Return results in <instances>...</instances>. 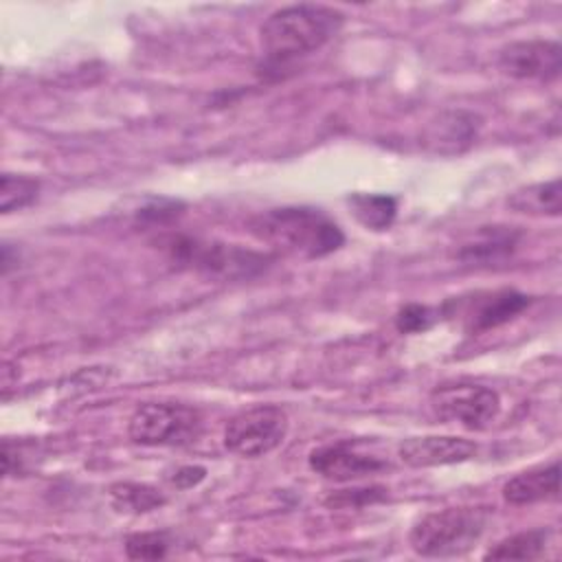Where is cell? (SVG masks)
Here are the masks:
<instances>
[{"label": "cell", "instance_id": "14", "mask_svg": "<svg viewBox=\"0 0 562 562\" xmlns=\"http://www.w3.org/2000/svg\"><path fill=\"white\" fill-rule=\"evenodd\" d=\"M560 496V461L538 465L512 476L503 485V498L509 505H531L540 501H555Z\"/></svg>", "mask_w": 562, "mask_h": 562}, {"label": "cell", "instance_id": "19", "mask_svg": "<svg viewBox=\"0 0 562 562\" xmlns=\"http://www.w3.org/2000/svg\"><path fill=\"white\" fill-rule=\"evenodd\" d=\"M40 193V182L31 176L22 173H2V184H0V211L13 213L20 211L37 200Z\"/></svg>", "mask_w": 562, "mask_h": 562}, {"label": "cell", "instance_id": "8", "mask_svg": "<svg viewBox=\"0 0 562 562\" xmlns=\"http://www.w3.org/2000/svg\"><path fill=\"white\" fill-rule=\"evenodd\" d=\"M310 468L329 481H353L362 476H373L391 468V463L364 450L358 441H338L314 448L310 452Z\"/></svg>", "mask_w": 562, "mask_h": 562}, {"label": "cell", "instance_id": "4", "mask_svg": "<svg viewBox=\"0 0 562 562\" xmlns=\"http://www.w3.org/2000/svg\"><path fill=\"white\" fill-rule=\"evenodd\" d=\"M167 255L178 266L193 268L209 277L222 279H248L261 272L268 266V255L255 252L248 248H239L233 244L204 241L184 235H171L165 241Z\"/></svg>", "mask_w": 562, "mask_h": 562}, {"label": "cell", "instance_id": "22", "mask_svg": "<svg viewBox=\"0 0 562 562\" xmlns=\"http://www.w3.org/2000/svg\"><path fill=\"white\" fill-rule=\"evenodd\" d=\"M437 316H439V310H432L422 303H408L397 312L395 327L402 334H419V331H426L428 327H432Z\"/></svg>", "mask_w": 562, "mask_h": 562}, {"label": "cell", "instance_id": "16", "mask_svg": "<svg viewBox=\"0 0 562 562\" xmlns=\"http://www.w3.org/2000/svg\"><path fill=\"white\" fill-rule=\"evenodd\" d=\"M351 215L369 231H386L397 215V200L386 193H351Z\"/></svg>", "mask_w": 562, "mask_h": 562}, {"label": "cell", "instance_id": "9", "mask_svg": "<svg viewBox=\"0 0 562 562\" xmlns=\"http://www.w3.org/2000/svg\"><path fill=\"white\" fill-rule=\"evenodd\" d=\"M498 68L514 79L553 81L562 70V48L553 40H520L498 50Z\"/></svg>", "mask_w": 562, "mask_h": 562}, {"label": "cell", "instance_id": "3", "mask_svg": "<svg viewBox=\"0 0 562 562\" xmlns=\"http://www.w3.org/2000/svg\"><path fill=\"white\" fill-rule=\"evenodd\" d=\"M490 520L485 507H446L422 516L408 542L424 558H454L468 553L483 536Z\"/></svg>", "mask_w": 562, "mask_h": 562}, {"label": "cell", "instance_id": "6", "mask_svg": "<svg viewBox=\"0 0 562 562\" xmlns=\"http://www.w3.org/2000/svg\"><path fill=\"white\" fill-rule=\"evenodd\" d=\"M288 428V413L281 406L259 404L228 419L224 428V446L237 457L257 459L279 448Z\"/></svg>", "mask_w": 562, "mask_h": 562}, {"label": "cell", "instance_id": "24", "mask_svg": "<svg viewBox=\"0 0 562 562\" xmlns=\"http://www.w3.org/2000/svg\"><path fill=\"white\" fill-rule=\"evenodd\" d=\"M204 476H206V470L202 465H184V468L176 470V474L171 476V483L180 490H189V487L198 485Z\"/></svg>", "mask_w": 562, "mask_h": 562}, {"label": "cell", "instance_id": "18", "mask_svg": "<svg viewBox=\"0 0 562 562\" xmlns=\"http://www.w3.org/2000/svg\"><path fill=\"white\" fill-rule=\"evenodd\" d=\"M549 536H551L549 529L520 531L494 544L483 558L485 560H536L544 555Z\"/></svg>", "mask_w": 562, "mask_h": 562}, {"label": "cell", "instance_id": "5", "mask_svg": "<svg viewBox=\"0 0 562 562\" xmlns=\"http://www.w3.org/2000/svg\"><path fill=\"white\" fill-rule=\"evenodd\" d=\"M202 428L198 408L178 402H145L127 422V435L140 446H184Z\"/></svg>", "mask_w": 562, "mask_h": 562}, {"label": "cell", "instance_id": "23", "mask_svg": "<svg viewBox=\"0 0 562 562\" xmlns=\"http://www.w3.org/2000/svg\"><path fill=\"white\" fill-rule=\"evenodd\" d=\"M182 213V202L171 198H149L136 209V220L147 224H167Z\"/></svg>", "mask_w": 562, "mask_h": 562}, {"label": "cell", "instance_id": "12", "mask_svg": "<svg viewBox=\"0 0 562 562\" xmlns=\"http://www.w3.org/2000/svg\"><path fill=\"white\" fill-rule=\"evenodd\" d=\"M529 303L531 299L527 294L509 288L479 294L472 307H468L465 312V329L470 334H481L501 327L509 323L514 316H518Z\"/></svg>", "mask_w": 562, "mask_h": 562}, {"label": "cell", "instance_id": "20", "mask_svg": "<svg viewBox=\"0 0 562 562\" xmlns=\"http://www.w3.org/2000/svg\"><path fill=\"white\" fill-rule=\"evenodd\" d=\"M389 496L384 485H369V487H353V490H336L325 496V505L331 509H358L364 505L380 503Z\"/></svg>", "mask_w": 562, "mask_h": 562}, {"label": "cell", "instance_id": "17", "mask_svg": "<svg viewBox=\"0 0 562 562\" xmlns=\"http://www.w3.org/2000/svg\"><path fill=\"white\" fill-rule=\"evenodd\" d=\"M110 503L121 514H147L167 503L160 490L147 483H114L110 485Z\"/></svg>", "mask_w": 562, "mask_h": 562}, {"label": "cell", "instance_id": "13", "mask_svg": "<svg viewBox=\"0 0 562 562\" xmlns=\"http://www.w3.org/2000/svg\"><path fill=\"white\" fill-rule=\"evenodd\" d=\"M520 241V231L514 226H481L461 248L457 259L468 266H490L507 259Z\"/></svg>", "mask_w": 562, "mask_h": 562}, {"label": "cell", "instance_id": "10", "mask_svg": "<svg viewBox=\"0 0 562 562\" xmlns=\"http://www.w3.org/2000/svg\"><path fill=\"white\" fill-rule=\"evenodd\" d=\"M476 443L452 435H424L408 437L397 446V457L411 468L454 465L476 454Z\"/></svg>", "mask_w": 562, "mask_h": 562}, {"label": "cell", "instance_id": "21", "mask_svg": "<svg viewBox=\"0 0 562 562\" xmlns=\"http://www.w3.org/2000/svg\"><path fill=\"white\" fill-rule=\"evenodd\" d=\"M169 538L165 531L132 533L125 540V553L132 560H160L169 551Z\"/></svg>", "mask_w": 562, "mask_h": 562}, {"label": "cell", "instance_id": "1", "mask_svg": "<svg viewBox=\"0 0 562 562\" xmlns=\"http://www.w3.org/2000/svg\"><path fill=\"white\" fill-rule=\"evenodd\" d=\"M345 15L325 4H292L274 11L259 29V44L270 66H283L325 46Z\"/></svg>", "mask_w": 562, "mask_h": 562}, {"label": "cell", "instance_id": "2", "mask_svg": "<svg viewBox=\"0 0 562 562\" xmlns=\"http://www.w3.org/2000/svg\"><path fill=\"white\" fill-rule=\"evenodd\" d=\"M250 231L285 252L321 259L345 244L340 226L314 206H279L252 217Z\"/></svg>", "mask_w": 562, "mask_h": 562}, {"label": "cell", "instance_id": "11", "mask_svg": "<svg viewBox=\"0 0 562 562\" xmlns=\"http://www.w3.org/2000/svg\"><path fill=\"white\" fill-rule=\"evenodd\" d=\"M481 121L476 114L465 110H448L432 119L424 132V143L432 154L439 156H454L465 151L476 134Z\"/></svg>", "mask_w": 562, "mask_h": 562}, {"label": "cell", "instance_id": "7", "mask_svg": "<svg viewBox=\"0 0 562 562\" xmlns=\"http://www.w3.org/2000/svg\"><path fill=\"white\" fill-rule=\"evenodd\" d=\"M430 406L441 422L481 430L496 419L501 397L494 389L476 382H452L430 393Z\"/></svg>", "mask_w": 562, "mask_h": 562}, {"label": "cell", "instance_id": "15", "mask_svg": "<svg viewBox=\"0 0 562 562\" xmlns=\"http://www.w3.org/2000/svg\"><path fill=\"white\" fill-rule=\"evenodd\" d=\"M507 206L516 213L558 217L562 211V184L558 178H553L549 182H536V184L516 189L507 198Z\"/></svg>", "mask_w": 562, "mask_h": 562}]
</instances>
